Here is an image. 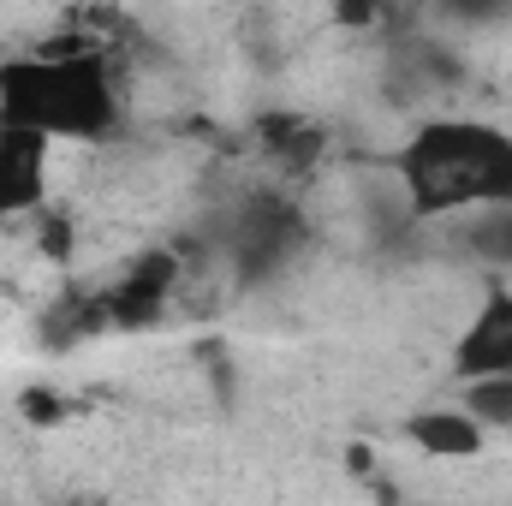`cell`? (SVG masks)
Returning a JSON list of instances; mask_svg holds the SVG:
<instances>
[{
	"mask_svg": "<svg viewBox=\"0 0 512 506\" xmlns=\"http://www.w3.org/2000/svg\"><path fill=\"white\" fill-rule=\"evenodd\" d=\"M120 78L96 42H42L0 60V131L60 143H102L120 131Z\"/></svg>",
	"mask_w": 512,
	"mask_h": 506,
	"instance_id": "1",
	"label": "cell"
},
{
	"mask_svg": "<svg viewBox=\"0 0 512 506\" xmlns=\"http://www.w3.org/2000/svg\"><path fill=\"white\" fill-rule=\"evenodd\" d=\"M393 179L417 221H477L512 209V131L477 114L423 120L393 149Z\"/></svg>",
	"mask_w": 512,
	"mask_h": 506,
	"instance_id": "2",
	"label": "cell"
},
{
	"mask_svg": "<svg viewBox=\"0 0 512 506\" xmlns=\"http://www.w3.org/2000/svg\"><path fill=\"white\" fill-rule=\"evenodd\" d=\"M227 251H233L239 280H268L304 251V221L286 197H251L245 215L227 233Z\"/></svg>",
	"mask_w": 512,
	"mask_h": 506,
	"instance_id": "3",
	"label": "cell"
},
{
	"mask_svg": "<svg viewBox=\"0 0 512 506\" xmlns=\"http://www.w3.org/2000/svg\"><path fill=\"white\" fill-rule=\"evenodd\" d=\"M447 370L459 376V387L512 376V286H489V292L471 304L465 328L453 334Z\"/></svg>",
	"mask_w": 512,
	"mask_h": 506,
	"instance_id": "4",
	"label": "cell"
},
{
	"mask_svg": "<svg viewBox=\"0 0 512 506\" xmlns=\"http://www.w3.org/2000/svg\"><path fill=\"white\" fill-rule=\"evenodd\" d=\"M48 167H54V149L42 137L0 131V227L42 215V203H48Z\"/></svg>",
	"mask_w": 512,
	"mask_h": 506,
	"instance_id": "5",
	"label": "cell"
},
{
	"mask_svg": "<svg viewBox=\"0 0 512 506\" xmlns=\"http://www.w3.org/2000/svg\"><path fill=\"white\" fill-rule=\"evenodd\" d=\"M405 441L429 459H477L489 429L465 411V405H429V411H411L405 417Z\"/></svg>",
	"mask_w": 512,
	"mask_h": 506,
	"instance_id": "6",
	"label": "cell"
},
{
	"mask_svg": "<svg viewBox=\"0 0 512 506\" xmlns=\"http://www.w3.org/2000/svg\"><path fill=\"white\" fill-rule=\"evenodd\" d=\"M459 405H465L483 429H512V376L465 387V399H459Z\"/></svg>",
	"mask_w": 512,
	"mask_h": 506,
	"instance_id": "7",
	"label": "cell"
},
{
	"mask_svg": "<svg viewBox=\"0 0 512 506\" xmlns=\"http://www.w3.org/2000/svg\"><path fill=\"white\" fill-rule=\"evenodd\" d=\"M54 506H108V501H96V495H66V501H54Z\"/></svg>",
	"mask_w": 512,
	"mask_h": 506,
	"instance_id": "8",
	"label": "cell"
}]
</instances>
